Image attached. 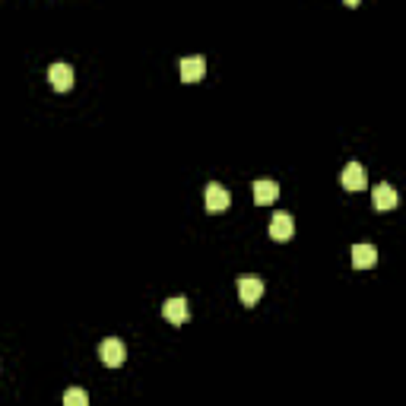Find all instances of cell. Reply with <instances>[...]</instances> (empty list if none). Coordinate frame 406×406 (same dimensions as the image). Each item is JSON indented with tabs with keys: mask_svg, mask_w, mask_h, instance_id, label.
Masks as SVG:
<instances>
[{
	"mask_svg": "<svg viewBox=\"0 0 406 406\" xmlns=\"http://www.w3.org/2000/svg\"><path fill=\"white\" fill-rule=\"evenodd\" d=\"M98 359H102V365H108V369H118V365H124V359H127V349H124V343H121L118 337H108L98 343Z\"/></svg>",
	"mask_w": 406,
	"mask_h": 406,
	"instance_id": "6da1fadb",
	"label": "cell"
},
{
	"mask_svg": "<svg viewBox=\"0 0 406 406\" xmlns=\"http://www.w3.org/2000/svg\"><path fill=\"white\" fill-rule=\"evenodd\" d=\"M263 295V279L257 276V273H245V276H238V299L245 301V305H257Z\"/></svg>",
	"mask_w": 406,
	"mask_h": 406,
	"instance_id": "7a4b0ae2",
	"label": "cell"
},
{
	"mask_svg": "<svg viewBox=\"0 0 406 406\" xmlns=\"http://www.w3.org/2000/svg\"><path fill=\"white\" fill-rule=\"evenodd\" d=\"M48 83L58 92H67L70 86H73V67L64 64V60H60V64H51V67H48Z\"/></svg>",
	"mask_w": 406,
	"mask_h": 406,
	"instance_id": "3957f363",
	"label": "cell"
},
{
	"mask_svg": "<svg viewBox=\"0 0 406 406\" xmlns=\"http://www.w3.org/2000/svg\"><path fill=\"white\" fill-rule=\"evenodd\" d=\"M203 203H206V210L210 213H222L229 210V203H232V197H229V191L222 188V184H206V197H203Z\"/></svg>",
	"mask_w": 406,
	"mask_h": 406,
	"instance_id": "277c9868",
	"label": "cell"
},
{
	"mask_svg": "<svg viewBox=\"0 0 406 406\" xmlns=\"http://www.w3.org/2000/svg\"><path fill=\"white\" fill-rule=\"evenodd\" d=\"M292 232H295L292 216H289V213H273V219H270V238L273 241H289V238H292Z\"/></svg>",
	"mask_w": 406,
	"mask_h": 406,
	"instance_id": "5b68a950",
	"label": "cell"
},
{
	"mask_svg": "<svg viewBox=\"0 0 406 406\" xmlns=\"http://www.w3.org/2000/svg\"><path fill=\"white\" fill-rule=\"evenodd\" d=\"M162 315H166L168 324H184V321H188V299H184V295L168 299L166 305H162Z\"/></svg>",
	"mask_w": 406,
	"mask_h": 406,
	"instance_id": "8992f818",
	"label": "cell"
},
{
	"mask_svg": "<svg viewBox=\"0 0 406 406\" xmlns=\"http://www.w3.org/2000/svg\"><path fill=\"white\" fill-rule=\"evenodd\" d=\"M203 73H206V60H203L200 54L181 60V80H184V83H197V80H203Z\"/></svg>",
	"mask_w": 406,
	"mask_h": 406,
	"instance_id": "52a82bcc",
	"label": "cell"
},
{
	"mask_svg": "<svg viewBox=\"0 0 406 406\" xmlns=\"http://www.w3.org/2000/svg\"><path fill=\"white\" fill-rule=\"evenodd\" d=\"M343 188L346 191H362L365 184H369V178H365V166H359V162H349L346 168H343Z\"/></svg>",
	"mask_w": 406,
	"mask_h": 406,
	"instance_id": "ba28073f",
	"label": "cell"
},
{
	"mask_svg": "<svg viewBox=\"0 0 406 406\" xmlns=\"http://www.w3.org/2000/svg\"><path fill=\"white\" fill-rule=\"evenodd\" d=\"M378 263V248L375 245H353V267H359V270H369V267H375Z\"/></svg>",
	"mask_w": 406,
	"mask_h": 406,
	"instance_id": "9c48e42d",
	"label": "cell"
},
{
	"mask_svg": "<svg viewBox=\"0 0 406 406\" xmlns=\"http://www.w3.org/2000/svg\"><path fill=\"white\" fill-rule=\"evenodd\" d=\"M371 200H375V210H394L397 206V191L391 188V184H375L371 188Z\"/></svg>",
	"mask_w": 406,
	"mask_h": 406,
	"instance_id": "30bf717a",
	"label": "cell"
},
{
	"mask_svg": "<svg viewBox=\"0 0 406 406\" xmlns=\"http://www.w3.org/2000/svg\"><path fill=\"white\" fill-rule=\"evenodd\" d=\"M276 197H279V184H276V181H270V178L254 181V200L257 203H273Z\"/></svg>",
	"mask_w": 406,
	"mask_h": 406,
	"instance_id": "8fae6325",
	"label": "cell"
},
{
	"mask_svg": "<svg viewBox=\"0 0 406 406\" xmlns=\"http://www.w3.org/2000/svg\"><path fill=\"white\" fill-rule=\"evenodd\" d=\"M64 406H89V394H86L83 387H70V391L64 394Z\"/></svg>",
	"mask_w": 406,
	"mask_h": 406,
	"instance_id": "7c38bea8",
	"label": "cell"
}]
</instances>
